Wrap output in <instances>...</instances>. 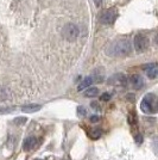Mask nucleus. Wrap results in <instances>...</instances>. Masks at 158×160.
I'll list each match as a JSON object with an SVG mask.
<instances>
[{
  "mask_svg": "<svg viewBox=\"0 0 158 160\" xmlns=\"http://www.w3.org/2000/svg\"><path fill=\"white\" fill-rule=\"evenodd\" d=\"M132 52L131 42L128 40H118L114 41L112 43H109L106 48V54L108 56H127Z\"/></svg>",
  "mask_w": 158,
  "mask_h": 160,
  "instance_id": "1",
  "label": "nucleus"
},
{
  "mask_svg": "<svg viewBox=\"0 0 158 160\" xmlns=\"http://www.w3.org/2000/svg\"><path fill=\"white\" fill-rule=\"evenodd\" d=\"M140 109L145 113H156L157 112V97L153 93L145 94L140 104Z\"/></svg>",
  "mask_w": 158,
  "mask_h": 160,
  "instance_id": "2",
  "label": "nucleus"
},
{
  "mask_svg": "<svg viewBox=\"0 0 158 160\" xmlns=\"http://www.w3.org/2000/svg\"><path fill=\"white\" fill-rule=\"evenodd\" d=\"M79 33H80V30H79V28H77V25H75V24H72V23L66 24V25L63 27V30H62L63 37H64L67 41H69V42H74V41L77 38Z\"/></svg>",
  "mask_w": 158,
  "mask_h": 160,
  "instance_id": "3",
  "label": "nucleus"
},
{
  "mask_svg": "<svg viewBox=\"0 0 158 160\" xmlns=\"http://www.w3.org/2000/svg\"><path fill=\"white\" fill-rule=\"evenodd\" d=\"M149 43L150 41L149 38L145 36L144 33H139L134 37V41H133V46H134V49L138 52V53H143L145 52L147 48H149Z\"/></svg>",
  "mask_w": 158,
  "mask_h": 160,
  "instance_id": "4",
  "label": "nucleus"
},
{
  "mask_svg": "<svg viewBox=\"0 0 158 160\" xmlns=\"http://www.w3.org/2000/svg\"><path fill=\"white\" fill-rule=\"evenodd\" d=\"M108 84L109 85H113V86L117 87H125L127 85V78L125 77V74L123 73H118L112 75L109 80H108Z\"/></svg>",
  "mask_w": 158,
  "mask_h": 160,
  "instance_id": "5",
  "label": "nucleus"
},
{
  "mask_svg": "<svg viewBox=\"0 0 158 160\" xmlns=\"http://www.w3.org/2000/svg\"><path fill=\"white\" fill-rule=\"evenodd\" d=\"M118 11L117 8H108L101 16V23L102 24H112L114 20L117 19Z\"/></svg>",
  "mask_w": 158,
  "mask_h": 160,
  "instance_id": "6",
  "label": "nucleus"
},
{
  "mask_svg": "<svg viewBox=\"0 0 158 160\" xmlns=\"http://www.w3.org/2000/svg\"><path fill=\"white\" fill-rule=\"evenodd\" d=\"M144 69L146 72V75L150 78V79H156L158 74V67L156 63H149L144 66Z\"/></svg>",
  "mask_w": 158,
  "mask_h": 160,
  "instance_id": "7",
  "label": "nucleus"
},
{
  "mask_svg": "<svg viewBox=\"0 0 158 160\" xmlns=\"http://www.w3.org/2000/svg\"><path fill=\"white\" fill-rule=\"evenodd\" d=\"M130 82H131L132 87L136 88V90H139V88H142L144 86V80L139 74H133L130 78Z\"/></svg>",
  "mask_w": 158,
  "mask_h": 160,
  "instance_id": "8",
  "label": "nucleus"
},
{
  "mask_svg": "<svg viewBox=\"0 0 158 160\" xmlns=\"http://www.w3.org/2000/svg\"><path fill=\"white\" fill-rule=\"evenodd\" d=\"M37 143H38V141L35 136H29L23 142V148H24V151H31L32 148L37 146Z\"/></svg>",
  "mask_w": 158,
  "mask_h": 160,
  "instance_id": "9",
  "label": "nucleus"
},
{
  "mask_svg": "<svg viewBox=\"0 0 158 160\" xmlns=\"http://www.w3.org/2000/svg\"><path fill=\"white\" fill-rule=\"evenodd\" d=\"M40 108H42V105H40V104H30V105L23 107L21 110H23V112L31 113V112H36V111L40 110Z\"/></svg>",
  "mask_w": 158,
  "mask_h": 160,
  "instance_id": "10",
  "label": "nucleus"
},
{
  "mask_svg": "<svg viewBox=\"0 0 158 160\" xmlns=\"http://www.w3.org/2000/svg\"><path fill=\"white\" fill-rule=\"evenodd\" d=\"M93 82H94V80H93L92 77H87V78H85V79L82 80V82L79 85L77 90H79V91H82V90H85V88L91 86Z\"/></svg>",
  "mask_w": 158,
  "mask_h": 160,
  "instance_id": "11",
  "label": "nucleus"
},
{
  "mask_svg": "<svg viewBox=\"0 0 158 160\" xmlns=\"http://www.w3.org/2000/svg\"><path fill=\"white\" fill-rule=\"evenodd\" d=\"M99 94V90L96 88V87H87L86 92H85V96L86 97H89V98H92V97H96Z\"/></svg>",
  "mask_w": 158,
  "mask_h": 160,
  "instance_id": "12",
  "label": "nucleus"
},
{
  "mask_svg": "<svg viewBox=\"0 0 158 160\" xmlns=\"http://www.w3.org/2000/svg\"><path fill=\"white\" fill-rule=\"evenodd\" d=\"M7 97H8V93H7L6 88H0V102L6 100Z\"/></svg>",
  "mask_w": 158,
  "mask_h": 160,
  "instance_id": "13",
  "label": "nucleus"
},
{
  "mask_svg": "<svg viewBox=\"0 0 158 160\" xmlns=\"http://www.w3.org/2000/svg\"><path fill=\"white\" fill-rule=\"evenodd\" d=\"M101 134H102V132L100 129H94L92 134H91V136H92L93 139H99L100 136H101Z\"/></svg>",
  "mask_w": 158,
  "mask_h": 160,
  "instance_id": "14",
  "label": "nucleus"
},
{
  "mask_svg": "<svg viewBox=\"0 0 158 160\" xmlns=\"http://www.w3.org/2000/svg\"><path fill=\"white\" fill-rule=\"evenodd\" d=\"M86 113H87V111L83 107L77 108V116H79V117H85V116H86Z\"/></svg>",
  "mask_w": 158,
  "mask_h": 160,
  "instance_id": "15",
  "label": "nucleus"
},
{
  "mask_svg": "<svg viewBox=\"0 0 158 160\" xmlns=\"http://www.w3.org/2000/svg\"><path fill=\"white\" fill-rule=\"evenodd\" d=\"M26 121H27L26 117H25V118H24V117H18V118L14 120V123H16V124H21V123H25Z\"/></svg>",
  "mask_w": 158,
  "mask_h": 160,
  "instance_id": "16",
  "label": "nucleus"
},
{
  "mask_svg": "<svg viewBox=\"0 0 158 160\" xmlns=\"http://www.w3.org/2000/svg\"><path fill=\"white\" fill-rule=\"evenodd\" d=\"M100 98H101L102 100H105V102H107V100L111 99V94H109V93H102Z\"/></svg>",
  "mask_w": 158,
  "mask_h": 160,
  "instance_id": "17",
  "label": "nucleus"
},
{
  "mask_svg": "<svg viewBox=\"0 0 158 160\" xmlns=\"http://www.w3.org/2000/svg\"><path fill=\"white\" fill-rule=\"evenodd\" d=\"M91 107L94 108V109H95V110H98V111H99V110H101V109H100V107H99V104H98V103H95V102H93L92 104H91Z\"/></svg>",
  "mask_w": 158,
  "mask_h": 160,
  "instance_id": "18",
  "label": "nucleus"
},
{
  "mask_svg": "<svg viewBox=\"0 0 158 160\" xmlns=\"http://www.w3.org/2000/svg\"><path fill=\"white\" fill-rule=\"evenodd\" d=\"M98 121H99V116H96V115L91 117V122H98Z\"/></svg>",
  "mask_w": 158,
  "mask_h": 160,
  "instance_id": "19",
  "label": "nucleus"
},
{
  "mask_svg": "<svg viewBox=\"0 0 158 160\" xmlns=\"http://www.w3.org/2000/svg\"><path fill=\"white\" fill-rule=\"evenodd\" d=\"M142 141H143L142 135H137V136H136V142H137V143H142Z\"/></svg>",
  "mask_w": 158,
  "mask_h": 160,
  "instance_id": "20",
  "label": "nucleus"
}]
</instances>
